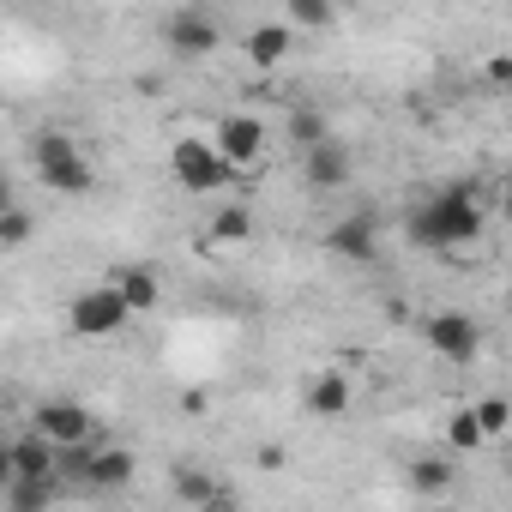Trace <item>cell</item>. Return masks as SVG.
Wrapping results in <instances>:
<instances>
[{"mask_svg": "<svg viewBox=\"0 0 512 512\" xmlns=\"http://www.w3.org/2000/svg\"><path fill=\"white\" fill-rule=\"evenodd\" d=\"M488 79H494V85H512V61H494V67H488Z\"/></svg>", "mask_w": 512, "mask_h": 512, "instance_id": "cell-24", "label": "cell"}, {"mask_svg": "<svg viewBox=\"0 0 512 512\" xmlns=\"http://www.w3.org/2000/svg\"><path fill=\"white\" fill-rule=\"evenodd\" d=\"M302 404H308V416H344L350 410V380L344 374H314L308 380V392H302Z\"/></svg>", "mask_w": 512, "mask_h": 512, "instance_id": "cell-15", "label": "cell"}, {"mask_svg": "<svg viewBox=\"0 0 512 512\" xmlns=\"http://www.w3.org/2000/svg\"><path fill=\"white\" fill-rule=\"evenodd\" d=\"M410 241L416 247H434V253H458L470 241H482V199L470 181H452V187H434L416 211H410Z\"/></svg>", "mask_w": 512, "mask_h": 512, "instance_id": "cell-1", "label": "cell"}, {"mask_svg": "<svg viewBox=\"0 0 512 512\" xmlns=\"http://www.w3.org/2000/svg\"><path fill=\"white\" fill-rule=\"evenodd\" d=\"M169 175H175L187 193H217V187L235 181V169L223 163V151H217L211 139H181V145H169Z\"/></svg>", "mask_w": 512, "mask_h": 512, "instance_id": "cell-5", "label": "cell"}, {"mask_svg": "<svg viewBox=\"0 0 512 512\" xmlns=\"http://www.w3.org/2000/svg\"><path fill=\"white\" fill-rule=\"evenodd\" d=\"M422 338H428V350H434L440 362H452V368L482 362V326H476L464 308H440V314H428Z\"/></svg>", "mask_w": 512, "mask_h": 512, "instance_id": "cell-6", "label": "cell"}, {"mask_svg": "<svg viewBox=\"0 0 512 512\" xmlns=\"http://www.w3.org/2000/svg\"><path fill=\"white\" fill-rule=\"evenodd\" d=\"M410 488L416 494H446L452 488V464L446 458H416L410 464Z\"/></svg>", "mask_w": 512, "mask_h": 512, "instance_id": "cell-18", "label": "cell"}, {"mask_svg": "<svg viewBox=\"0 0 512 512\" xmlns=\"http://www.w3.org/2000/svg\"><path fill=\"white\" fill-rule=\"evenodd\" d=\"M211 145H217L223 163L241 175L247 163H260V157H266V121H260V115H223L217 133H211Z\"/></svg>", "mask_w": 512, "mask_h": 512, "instance_id": "cell-8", "label": "cell"}, {"mask_svg": "<svg viewBox=\"0 0 512 512\" xmlns=\"http://www.w3.org/2000/svg\"><path fill=\"white\" fill-rule=\"evenodd\" d=\"M25 241H31V211L7 199V211H0V247H13V253H19Z\"/></svg>", "mask_w": 512, "mask_h": 512, "instance_id": "cell-21", "label": "cell"}, {"mask_svg": "<svg viewBox=\"0 0 512 512\" xmlns=\"http://www.w3.org/2000/svg\"><path fill=\"white\" fill-rule=\"evenodd\" d=\"M31 163H37V181H43L49 193H61V199H85V193L97 187V169L85 163V151H79L67 133H43V139L31 145Z\"/></svg>", "mask_w": 512, "mask_h": 512, "instance_id": "cell-2", "label": "cell"}, {"mask_svg": "<svg viewBox=\"0 0 512 512\" xmlns=\"http://www.w3.org/2000/svg\"><path fill=\"white\" fill-rule=\"evenodd\" d=\"M326 247L338 253V260H350V266H374V260H380V217H374V211L338 217V223L326 229Z\"/></svg>", "mask_w": 512, "mask_h": 512, "instance_id": "cell-9", "label": "cell"}, {"mask_svg": "<svg viewBox=\"0 0 512 512\" xmlns=\"http://www.w3.org/2000/svg\"><path fill=\"white\" fill-rule=\"evenodd\" d=\"M175 494L193 500V506H217V500H223V488H217L205 470H175Z\"/></svg>", "mask_w": 512, "mask_h": 512, "instance_id": "cell-19", "label": "cell"}, {"mask_svg": "<svg viewBox=\"0 0 512 512\" xmlns=\"http://www.w3.org/2000/svg\"><path fill=\"white\" fill-rule=\"evenodd\" d=\"M506 314H512V296H506Z\"/></svg>", "mask_w": 512, "mask_h": 512, "instance_id": "cell-26", "label": "cell"}, {"mask_svg": "<svg viewBox=\"0 0 512 512\" xmlns=\"http://www.w3.org/2000/svg\"><path fill=\"white\" fill-rule=\"evenodd\" d=\"M482 440H488V434H482V422H476V410H458V416L446 422V446H452V452H476Z\"/></svg>", "mask_w": 512, "mask_h": 512, "instance_id": "cell-20", "label": "cell"}, {"mask_svg": "<svg viewBox=\"0 0 512 512\" xmlns=\"http://www.w3.org/2000/svg\"><path fill=\"white\" fill-rule=\"evenodd\" d=\"M290 49H296V31H290V19H266V25H253V31L241 37V55H247V67H260V73L284 67V61H290Z\"/></svg>", "mask_w": 512, "mask_h": 512, "instance_id": "cell-11", "label": "cell"}, {"mask_svg": "<svg viewBox=\"0 0 512 512\" xmlns=\"http://www.w3.org/2000/svg\"><path fill=\"white\" fill-rule=\"evenodd\" d=\"M326 139H338V133H332V121H326L320 109H308V103H302V109H290V145H296L302 157H308V151H320Z\"/></svg>", "mask_w": 512, "mask_h": 512, "instance_id": "cell-17", "label": "cell"}, {"mask_svg": "<svg viewBox=\"0 0 512 512\" xmlns=\"http://www.w3.org/2000/svg\"><path fill=\"white\" fill-rule=\"evenodd\" d=\"M500 205H506V217H512V187H506V199H500Z\"/></svg>", "mask_w": 512, "mask_h": 512, "instance_id": "cell-25", "label": "cell"}, {"mask_svg": "<svg viewBox=\"0 0 512 512\" xmlns=\"http://www.w3.org/2000/svg\"><path fill=\"white\" fill-rule=\"evenodd\" d=\"M31 482H55V446L43 434H19L7 446V488H31Z\"/></svg>", "mask_w": 512, "mask_h": 512, "instance_id": "cell-10", "label": "cell"}, {"mask_svg": "<svg viewBox=\"0 0 512 512\" xmlns=\"http://www.w3.org/2000/svg\"><path fill=\"white\" fill-rule=\"evenodd\" d=\"M127 320H133V308L109 290V284H91V290H79L73 302H67V326H73V338H121L127 332Z\"/></svg>", "mask_w": 512, "mask_h": 512, "instance_id": "cell-4", "label": "cell"}, {"mask_svg": "<svg viewBox=\"0 0 512 512\" xmlns=\"http://www.w3.org/2000/svg\"><path fill=\"white\" fill-rule=\"evenodd\" d=\"M326 31L332 25V7H320V0H290V31Z\"/></svg>", "mask_w": 512, "mask_h": 512, "instance_id": "cell-23", "label": "cell"}, {"mask_svg": "<svg viewBox=\"0 0 512 512\" xmlns=\"http://www.w3.org/2000/svg\"><path fill=\"white\" fill-rule=\"evenodd\" d=\"M163 43H169V55L199 61V55H211V49L223 43V25H217V13H205V7H175V13L163 19Z\"/></svg>", "mask_w": 512, "mask_h": 512, "instance_id": "cell-7", "label": "cell"}, {"mask_svg": "<svg viewBox=\"0 0 512 512\" xmlns=\"http://www.w3.org/2000/svg\"><path fill=\"white\" fill-rule=\"evenodd\" d=\"M103 284L133 308V320H139V314H151V308H157V296H163V278H157L151 266H121V272H109Z\"/></svg>", "mask_w": 512, "mask_h": 512, "instance_id": "cell-14", "label": "cell"}, {"mask_svg": "<svg viewBox=\"0 0 512 512\" xmlns=\"http://www.w3.org/2000/svg\"><path fill=\"white\" fill-rule=\"evenodd\" d=\"M205 235H211V247H241V241L253 235V211H247L241 199H229V205L205 223Z\"/></svg>", "mask_w": 512, "mask_h": 512, "instance_id": "cell-16", "label": "cell"}, {"mask_svg": "<svg viewBox=\"0 0 512 512\" xmlns=\"http://www.w3.org/2000/svg\"><path fill=\"white\" fill-rule=\"evenodd\" d=\"M470 410H476V422H482L488 440H500V434L512 428V404H506V398H482V404H470Z\"/></svg>", "mask_w": 512, "mask_h": 512, "instance_id": "cell-22", "label": "cell"}, {"mask_svg": "<svg viewBox=\"0 0 512 512\" xmlns=\"http://www.w3.org/2000/svg\"><path fill=\"white\" fill-rule=\"evenodd\" d=\"M31 434H43L49 446H73V452L109 446V440H103V428H97V416H91L85 404H73V398H43V404H37V416H31Z\"/></svg>", "mask_w": 512, "mask_h": 512, "instance_id": "cell-3", "label": "cell"}, {"mask_svg": "<svg viewBox=\"0 0 512 512\" xmlns=\"http://www.w3.org/2000/svg\"><path fill=\"white\" fill-rule=\"evenodd\" d=\"M79 470H85L91 488H109V494H115V488L133 482L139 464H133V452H121V446H91V452H79Z\"/></svg>", "mask_w": 512, "mask_h": 512, "instance_id": "cell-13", "label": "cell"}, {"mask_svg": "<svg viewBox=\"0 0 512 512\" xmlns=\"http://www.w3.org/2000/svg\"><path fill=\"white\" fill-rule=\"evenodd\" d=\"M302 175H308V187H314V193H338V187H350L356 157H350V145H344V139H326L320 151H308V157H302Z\"/></svg>", "mask_w": 512, "mask_h": 512, "instance_id": "cell-12", "label": "cell"}]
</instances>
